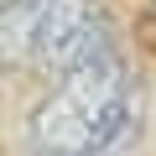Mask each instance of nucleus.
I'll return each instance as SVG.
<instances>
[{"label":"nucleus","instance_id":"obj_1","mask_svg":"<svg viewBox=\"0 0 156 156\" xmlns=\"http://www.w3.org/2000/svg\"><path fill=\"white\" fill-rule=\"evenodd\" d=\"M125 115H130L125 62L99 42L37 104V115L26 125V140H31L37 156H104L120 140Z\"/></svg>","mask_w":156,"mask_h":156},{"label":"nucleus","instance_id":"obj_2","mask_svg":"<svg viewBox=\"0 0 156 156\" xmlns=\"http://www.w3.org/2000/svg\"><path fill=\"white\" fill-rule=\"evenodd\" d=\"M94 47H99V11H94V0H47L42 21H37V37L26 47V62L37 73L62 78Z\"/></svg>","mask_w":156,"mask_h":156},{"label":"nucleus","instance_id":"obj_3","mask_svg":"<svg viewBox=\"0 0 156 156\" xmlns=\"http://www.w3.org/2000/svg\"><path fill=\"white\" fill-rule=\"evenodd\" d=\"M42 5L47 0H0V62H26V47L37 37V21H42Z\"/></svg>","mask_w":156,"mask_h":156}]
</instances>
